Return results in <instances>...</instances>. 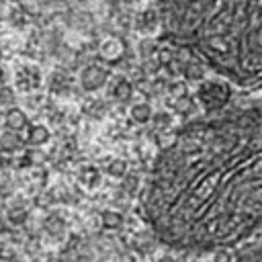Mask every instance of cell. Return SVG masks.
Returning <instances> with one entry per match:
<instances>
[{
    "mask_svg": "<svg viewBox=\"0 0 262 262\" xmlns=\"http://www.w3.org/2000/svg\"><path fill=\"white\" fill-rule=\"evenodd\" d=\"M0 258H14V252H10V250H0Z\"/></svg>",
    "mask_w": 262,
    "mask_h": 262,
    "instance_id": "cell-23",
    "label": "cell"
},
{
    "mask_svg": "<svg viewBox=\"0 0 262 262\" xmlns=\"http://www.w3.org/2000/svg\"><path fill=\"white\" fill-rule=\"evenodd\" d=\"M20 143H23V137H20V135H16V133H12V129L0 135V149H2V151H6V154L16 151V149L20 147Z\"/></svg>",
    "mask_w": 262,
    "mask_h": 262,
    "instance_id": "cell-11",
    "label": "cell"
},
{
    "mask_svg": "<svg viewBox=\"0 0 262 262\" xmlns=\"http://www.w3.org/2000/svg\"><path fill=\"white\" fill-rule=\"evenodd\" d=\"M137 176H129V174H125L123 176V188L129 192V194H133L135 190H137Z\"/></svg>",
    "mask_w": 262,
    "mask_h": 262,
    "instance_id": "cell-19",
    "label": "cell"
},
{
    "mask_svg": "<svg viewBox=\"0 0 262 262\" xmlns=\"http://www.w3.org/2000/svg\"><path fill=\"white\" fill-rule=\"evenodd\" d=\"M111 96L119 102H129L131 96H133V84L129 80H125L123 76H117L113 78L111 82Z\"/></svg>",
    "mask_w": 262,
    "mask_h": 262,
    "instance_id": "cell-5",
    "label": "cell"
},
{
    "mask_svg": "<svg viewBox=\"0 0 262 262\" xmlns=\"http://www.w3.org/2000/svg\"><path fill=\"white\" fill-rule=\"evenodd\" d=\"M131 119H133L135 123H147V121L151 119V108H149L147 104H143V102L133 104V106H131Z\"/></svg>",
    "mask_w": 262,
    "mask_h": 262,
    "instance_id": "cell-14",
    "label": "cell"
},
{
    "mask_svg": "<svg viewBox=\"0 0 262 262\" xmlns=\"http://www.w3.org/2000/svg\"><path fill=\"white\" fill-rule=\"evenodd\" d=\"M123 55H125V43L119 37H113V39L104 41L100 51H98V57L104 63H117V61H121Z\"/></svg>",
    "mask_w": 262,
    "mask_h": 262,
    "instance_id": "cell-4",
    "label": "cell"
},
{
    "mask_svg": "<svg viewBox=\"0 0 262 262\" xmlns=\"http://www.w3.org/2000/svg\"><path fill=\"white\" fill-rule=\"evenodd\" d=\"M106 80H108V70L102 63H90L80 74V86L86 92H94V90L102 88L106 84Z\"/></svg>",
    "mask_w": 262,
    "mask_h": 262,
    "instance_id": "cell-3",
    "label": "cell"
},
{
    "mask_svg": "<svg viewBox=\"0 0 262 262\" xmlns=\"http://www.w3.org/2000/svg\"><path fill=\"white\" fill-rule=\"evenodd\" d=\"M4 82V70H2V66H0V84Z\"/></svg>",
    "mask_w": 262,
    "mask_h": 262,
    "instance_id": "cell-24",
    "label": "cell"
},
{
    "mask_svg": "<svg viewBox=\"0 0 262 262\" xmlns=\"http://www.w3.org/2000/svg\"><path fill=\"white\" fill-rule=\"evenodd\" d=\"M4 123H6V127L12 129V131H23V129L29 125L25 111H20V108H16V106H8V111H6V115H4Z\"/></svg>",
    "mask_w": 262,
    "mask_h": 262,
    "instance_id": "cell-8",
    "label": "cell"
},
{
    "mask_svg": "<svg viewBox=\"0 0 262 262\" xmlns=\"http://www.w3.org/2000/svg\"><path fill=\"white\" fill-rule=\"evenodd\" d=\"M10 2H18V0H10Z\"/></svg>",
    "mask_w": 262,
    "mask_h": 262,
    "instance_id": "cell-26",
    "label": "cell"
},
{
    "mask_svg": "<svg viewBox=\"0 0 262 262\" xmlns=\"http://www.w3.org/2000/svg\"><path fill=\"white\" fill-rule=\"evenodd\" d=\"M129 2H135V0H129Z\"/></svg>",
    "mask_w": 262,
    "mask_h": 262,
    "instance_id": "cell-27",
    "label": "cell"
},
{
    "mask_svg": "<svg viewBox=\"0 0 262 262\" xmlns=\"http://www.w3.org/2000/svg\"><path fill=\"white\" fill-rule=\"evenodd\" d=\"M154 119H156V125H166V123H168V117H164L162 113H160V115H156Z\"/></svg>",
    "mask_w": 262,
    "mask_h": 262,
    "instance_id": "cell-22",
    "label": "cell"
},
{
    "mask_svg": "<svg viewBox=\"0 0 262 262\" xmlns=\"http://www.w3.org/2000/svg\"><path fill=\"white\" fill-rule=\"evenodd\" d=\"M49 137H51V133H49V129H47L45 125H27V127H25V137H23V139H25V143L39 147V145L47 143Z\"/></svg>",
    "mask_w": 262,
    "mask_h": 262,
    "instance_id": "cell-6",
    "label": "cell"
},
{
    "mask_svg": "<svg viewBox=\"0 0 262 262\" xmlns=\"http://www.w3.org/2000/svg\"><path fill=\"white\" fill-rule=\"evenodd\" d=\"M104 111H106V106H104V102H98L96 98H92V100H88V104L84 106V113H86V115H90V117H94V119H98V117H102V115H104Z\"/></svg>",
    "mask_w": 262,
    "mask_h": 262,
    "instance_id": "cell-17",
    "label": "cell"
},
{
    "mask_svg": "<svg viewBox=\"0 0 262 262\" xmlns=\"http://www.w3.org/2000/svg\"><path fill=\"white\" fill-rule=\"evenodd\" d=\"M10 20H12L14 27H20L27 18H25V12H23V10H12V12H10Z\"/></svg>",
    "mask_w": 262,
    "mask_h": 262,
    "instance_id": "cell-20",
    "label": "cell"
},
{
    "mask_svg": "<svg viewBox=\"0 0 262 262\" xmlns=\"http://www.w3.org/2000/svg\"><path fill=\"white\" fill-rule=\"evenodd\" d=\"M158 23H160V16H158V12L156 10H143L139 16H137V27L141 29V31H154L156 27H158Z\"/></svg>",
    "mask_w": 262,
    "mask_h": 262,
    "instance_id": "cell-12",
    "label": "cell"
},
{
    "mask_svg": "<svg viewBox=\"0 0 262 262\" xmlns=\"http://www.w3.org/2000/svg\"><path fill=\"white\" fill-rule=\"evenodd\" d=\"M16 94L10 86H0V106H14Z\"/></svg>",
    "mask_w": 262,
    "mask_h": 262,
    "instance_id": "cell-18",
    "label": "cell"
},
{
    "mask_svg": "<svg viewBox=\"0 0 262 262\" xmlns=\"http://www.w3.org/2000/svg\"><path fill=\"white\" fill-rule=\"evenodd\" d=\"M100 223H102V227L104 229H121V225H123V215L119 213V211H115V209H104L102 213H100Z\"/></svg>",
    "mask_w": 262,
    "mask_h": 262,
    "instance_id": "cell-10",
    "label": "cell"
},
{
    "mask_svg": "<svg viewBox=\"0 0 262 262\" xmlns=\"http://www.w3.org/2000/svg\"><path fill=\"white\" fill-rule=\"evenodd\" d=\"M104 170H106V174L113 176V178H123V176L127 174V164H125L121 158H113V160H108V162L104 164Z\"/></svg>",
    "mask_w": 262,
    "mask_h": 262,
    "instance_id": "cell-13",
    "label": "cell"
},
{
    "mask_svg": "<svg viewBox=\"0 0 262 262\" xmlns=\"http://www.w3.org/2000/svg\"><path fill=\"white\" fill-rule=\"evenodd\" d=\"M164 242L221 250L262 227V111L233 108L176 131L145 199Z\"/></svg>",
    "mask_w": 262,
    "mask_h": 262,
    "instance_id": "cell-1",
    "label": "cell"
},
{
    "mask_svg": "<svg viewBox=\"0 0 262 262\" xmlns=\"http://www.w3.org/2000/svg\"><path fill=\"white\" fill-rule=\"evenodd\" d=\"M66 88H68V76L61 74V72L51 74V78H49V90L51 92H63Z\"/></svg>",
    "mask_w": 262,
    "mask_h": 262,
    "instance_id": "cell-15",
    "label": "cell"
},
{
    "mask_svg": "<svg viewBox=\"0 0 262 262\" xmlns=\"http://www.w3.org/2000/svg\"><path fill=\"white\" fill-rule=\"evenodd\" d=\"M78 178H80V182H82L84 186H88V188H94V186L100 184V172H98V168H94V166H90V164H86V166L80 168Z\"/></svg>",
    "mask_w": 262,
    "mask_h": 262,
    "instance_id": "cell-9",
    "label": "cell"
},
{
    "mask_svg": "<svg viewBox=\"0 0 262 262\" xmlns=\"http://www.w3.org/2000/svg\"><path fill=\"white\" fill-rule=\"evenodd\" d=\"M166 35L223 78L262 82V0H160Z\"/></svg>",
    "mask_w": 262,
    "mask_h": 262,
    "instance_id": "cell-2",
    "label": "cell"
},
{
    "mask_svg": "<svg viewBox=\"0 0 262 262\" xmlns=\"http://www.w3.org/2000/svg\"><path fill=\"white\" fill-rule=\"evenodd\" d=\"M27 211L25 209H20V207H12V209H8V213H6V219H8V223H12V225H23L25 221H27Z\"/></svg>",
    "mask_w": 262,
    "mask_h": 262,
    "instance_id": "cell-16",
    "label": "cell"
},
{
    "mask_svg": "<svg viewBox=\"0 0 262 262\" xmlns=\"http://www.w3.org/2000/svg\"><path fill=\"white\" fill-rule=\"evenodd\" d=\"M16 82L20 88L25 90H31V88H37L41 84V76H39V70L33 68V66H23L18 72H16Z\"/></svg>",
    "mask_w": 262,
    "mask_h": 262,
    "instance_id": "cell-7",
    "label": "cell"
},
{
    "mask_svg": "<svg viewBox=\"0 0 262 262\" xmlns=\"http://www.w3.org/2000/svg\"><path fill=\"white\" fill-rule=\"evenodd\" d=\"M47 227L51 231H61L63 229V221L59 217H51V219H47Z\"/></svg>",
    "mask_w": 262,
    "mask_h": 262,
    "instance_id": "cell-21",
    "label": "cell"
},
{
    "mask_svg": "<svg viewBox=\"0 0 262 262\" xmlns=\"http://www.w3.org/2000/svg\"><path fill=\"white\" fill-rule=\"evenodd\" d=\"M2 166H4V160H2V158H0V170H2Z\"/></svg>",
    "mask_w": 262,
    "mask_h": 262,
    "instance_id": "cell-25",
    "label": "cell"
}]
</instances>
